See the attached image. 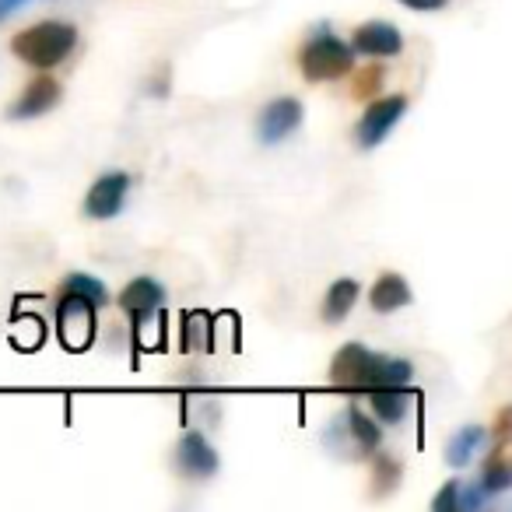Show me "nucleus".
<instances>
[{
  "label": "nucleus",
  "instance_id": "1",
  "mask_svg": "<svg viewBox=\"0 0 512 512\" xmlns=\"http://www.w3.org/2000/svg\"><path fill=\"white\" fill-rule=\"evenodd\" d=\"M414 379V365L407 358H386L365 344H344L330 362V383L344 393H369L383 386H407Z\"/></svg>",
  "mask_w": 512,
  "mask_h": 512
},
{
  "label": "nucleus",
  "instance_id": "3",
  "mask_svg": "<svg viewBox=\"0 0 512 512\" xmlns=\"http://www.w3.org/2000/svg\"><path fill=\"white\" fill-rule=\"evenodd\" d=\"M299 71L309 85L323 81H341L355 71V50L344 39H337L330 29H320L313 39H306L299 50Z\"/></svg>",
  "mask_w": 512,
  "mask_h": 512
},
{
  "label": "nucleus",
  "instance_id": "10",
  "mask_svg": "<svg viewBox=\"0 0 512 512\" xmlns=\"http://www.w3.org/2000/svg\"><path fill=\"white\" fill-rule=\"evenodd\" d=\"M162 302H165V288L158 285L155 278H134L120 292V309H123V313H130L134 330L141 327L151 313H158V309H162Z\"/></svg>",
  "mask_w": 512,
  "mask_h": 512
},
{
  "label": "nucleus",
  "instance_id": "23",
  "mask_svg": "<svg viewBox=\"0 0 512 512\" xmlns=\"http://www.w3.org/2000/svg\"><path fill=\"white\" fill-rule=\"evenodd\" d=\"M509 432H512V411L509 407H502L495 418V439L498 442H509Z\"/></svg>",
  "mask_w": 512,
  "mask_h": 512
},
{
  "label": "nucleus",
  "instance_id": "18",
  "mask_svg": "<svg viewBox=\"0 0 512 512\" xmlns=\"http://www.w3.org/2000/svg\"><path fill=\"white\" fill-rule=\"evenodd\" d=\"M400 481H404V463H400L397 456H390V453L372 456V498H386Z\"/></svg>",
  "mask_w": 512,
  "mask_h": 512
},
{
  "label": "nucleus",
  "instance_id": "19",
  "mask_svg": "<svg viewBox=\"0 0 512 512\" xmlns=\"http://www.w3.org/2000/svg\"><path fill=\"white\" fill-rule=\"evenodd\" d=\"M383 81H386V67L383 64L362 67V71H355V78H351V95H355L358 102L376 99V95L383 92Z\"/></svg>",
  "mask_w": 512,
  "mask_h": 512
},
{
  "label": "nucleus",
  "instance_id": "4",
  "mask_svg": "<svg viewBox=\"0 0 512 512\" xmlns=\"http://www.w3.org/2000/svg\"><path fill=\"white\" fill-rule=\"evenodd\" d=\"M95 313H99V306H95V302H88L85 295H78V292H67V288H60L57 330H60V341H64L71 351H85L88 344H92Z\"/></svg>",
  "mask_w": 512,
  "mask_h": 512
},
{
  "label": "nucleus",
  "instance_id": "5",
  "mask_svg": "<svg viewBox=\"0 0 512 512\" xmlns=\"http://www.w3.org/2000/svg\"><path fill=\"white\" fill-rule=\"evenodd\" d=\"M404 113H407V95L369 99V106H365L362 120H358V127H355L358 144H362L365 151H372L376 144H383L386 134H390L400 120H404Z\"/></svg>",
  "mask_w": 512,
  "mask_h": 512
},
{
  "label": "nucleus",
  "instance_id": "17",
  "mask_svg": "<svg viewBox=\"0 0 512 512\" xmlns=\"http://www.w3.org/2000/svg\"><path fill=\"white\" fill-rule=\"evenodd\" d=\"M484 442H488V428H481V425L460 428V432L446 442V463H449V467H467Z\"/></svg>",
  "mask_w": 512,
  "mask_h": 512
},
{
  "label": "nucleus",
  "instance_id": "22",
  "mask_svg": "<svg viewBox=\"0 0 512 512\" xmlns=\"http://www.w3.org/2000/svg\"><path fill=\"white\" fill-rule=\"evenodd\" d=\"M204 327H207L204 313H190V316H186V334H183V348L186 351L204 348V337H200V334H204Z\"/></svg>",
  "mask_w": 512,
  "mask_h": 512
},
{
  "label": "nucleus",
  "instance_id": "8",
  "mask_svg": "<svg viewBox=\"0 0 512 512\" xmlns=\"http://www.w3.org/2000/svg\"><path fill=\"white\" fill-rule=\"evenodd\" d=\"M176 470L186 481H207L218 474V453L200 432H186L176 446Z\"/></svg>",
  "mask_w": 512,
  "mask_h": 512
},
{
  "label": "nucleus",
  "instance_id": "11",
  "mask_svg": "<svg viewBox=\"0 0 512 512\" xmlns=\"http://www.w3.org/2000/svg\"><path fill=\"white\" fill-rule=\"evenodd\" d=\"M57 102H60V81L46 74V78H36L32 85H25V92L11 106V120H36V116L50 113Z\"/></svg>",
  "mask_w": 512,
  "mask_h": 512
},
{
  "label": "nucleus",
  "instance_id": "9",
  "mask_svg": "<svg viewBox=\"0 0 512 512\" xmlns=\"http://www.w3.org/2000/svg\"><path fill=\"white\" fill-rule=\"evenodd\" d=\"M348 46L369 60H383V57H397V53L404 50V36H400V29L390 22H365L351 32Z\"/></svg>",
  "mask_w": 512,
  "mask_h": 512
},
{
  "label": "nucleus",
  "instance_id": "21",
  "mask_svg": "<svg viewBox=\"0 0 512 512\" xmlns=\"http://www.w3.org/2000/svg\"><path fill=\"white\" fill-rule=\"evenodd\" d=\"M460 488H463L460 481H446L439 495L432 498V509L435 512H456L460 509Z\"/></svg>",
  "mask_w": 512,
  "mask_h": 512
},
{
  "label": "nucleus",
  "instance_id": "2",
  "mask_svg": "<svg viewBox=\"0 0 512 512\" xmlns=\"http://www.w3.org/2000/svg\"><path fill=\"white\" fill-rule=\"evenodd\" d=\"M74 46H78V29L71 22H39L11 39V53L36 71H50V67L64 64Z\"/></svg>",
  "mask_w": 512,
  "mask_h": 512
},
{
  "label": "nucleus",
  "instance_id": "20",
  "mask_svg": "<svg viewBox=\"0 0 512 512\" xmlns=\"http://www.w3.org/2000/svg\"><path fill=\"white\" fill-rule=\"evenodd\" d=\"M60 288H67V292H78V295H85V299H88V302H95V306H99V309L109 302L106 285H102L99 278H92V274H71V278H67Z\"/></svg>",
  "mask_w": 512,
  "mask_h": 512
},
{
  "label": "nucleus",
  "instance_id": "12",
  "mask_svg": "<svg viewBox=\"0 0 512 512\" xmlns=\"http://www.w3.org/2000/svg\"><path fill=\"white\" fill-rule=\"evenodd\" d=\"M411 285H407V278H400V274H379L376 285L369 288V306L376 309V313H397V309L411 306Z\"/></svg>",
  "mask_w": 512,
  "mask_h": 512
},
{
  "label": "nucleus",
  "instance_id": "14",
  "mask_svg": "<svg viewBox=\"0 0 512 512\" xmlns=\"http://www.w3.org/2000/svg\"><path fill=\"white\" fill-rule=\"evenodd\" d=\"M358 295H362V285H358L355 278L334 281V285L327 288V299H323V309H320L323 323H341L344 316H348L351 309H355Z\"/></svg>",
  "mask_w": 512,
  "mask_h": 512
},
{
  "label": "nucleus",
  "instance_id": "6",
  "mask_svg": "<svg viewBox=\"0 0 512 512\" xmlns=\"http://www.w3.org/2000/svg\"><path fill=\"white\" fill-rule=\"evenodd\" d=\"M302 116H306V109H302L299 99H274L264 106V113H260V123H256V134H260V144H281L288 141V137L295 134V130L302 127Z\"/></svg>",
  "mask_w": 512,
  "mask_h": 512
},
{
  "label": "nucleus",
  "instance_id": "13",
  "mask_svg": "<svg viewBox=\"0 0 512 512\" xmlns=\"http://www.w3.org/2000/svg\"><path fill=\"white\" fill-rule=\"evenodd\" d=\"M365 397L372 400V411H376L379 421H386V425H400V421L407 418V411H411L414 393L407 390V386H383V390H369Z\"/></svg>",
  "mask_w": 512,
  "mask_h": 512
},
{
  "label": "nucleus",
  "instance_id": "25",
  "mask_svg": "<svg viewBox=\"0 0 512 512\" xmlns=\"http://www.w3.org/2000/svg\"><path fill=\"white\" fill-rule=\"evenodd\" d=\"M22 4H25V0H0V22H4V18H8L11 11L22 8Z\"/></svg>",
  "mask_w": 512,
  "mask_h": 512
},
{
  "label": "nucleus",
  "instance_id": "24",
  "mask_svg": "<svg viewBox=\"0 0 512 512\" xmlns=\"http://www.w3.org/2000/svg\"><path fill=\"white\" fill-rule=\"evenodd\" d=\"M397 4H404V8H411V11H442L449 0H397Z\"/></svg>",
  "mask_w": 512,
  "mask_h": 512
},
{
  "label": "nucleus",
  "instance_id": "7",
  "mask_svg": "<svg viewBox=\"0 0 512 512\" xmlns=\"http://www.w3.org/2000/svg\"><path fill=\"white\" fill-rule=\"evenodd\" d=\"M130 190V176L127 172H106L92 183L85 197V214L92 221H109L123 211V200H127Z\"/></svg>",
  "mask_w": 512,
  "mask_h": 512
},
{
  "label": "nucleus",
  "instance_id": "16",
  "mask_svg": "<svg viewBox=\"0 0 512 512\" xmlns=\"http://www.w3.org/2000/svg\"><path fill=\"white\" fill-rule=\"evenodd\" d=\"M348 435H351V442H355V453L358 456L376 453L379 442H383V428H379L376 421H372L358 404L348 407Z\"/></svg>",
  "mask_w": 512,
  "mask_h": 512
},
{
  "label": "nucleus",
  "instance_id": "15",
  "mask_svg": "<svg viewBox=\"0 0 512 512\" xmlns=\"http://www.w3.org/2000/svg\"><path fill=\"white\" fill-rule=\"evenodd\" d=\"M477 488H481L488 498H495V495H502V491L512 488V467H509V460H505V442H498V446L491 449L488 460H484Z\"/></svg>",
  "mask_w": 512,
  "mask_h": 512
}]
</instances>
